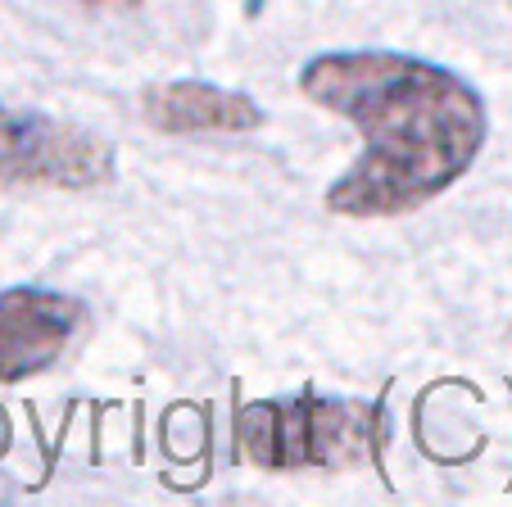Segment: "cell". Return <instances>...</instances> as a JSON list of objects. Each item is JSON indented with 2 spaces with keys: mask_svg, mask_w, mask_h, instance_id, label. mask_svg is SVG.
<instances>
[{
  "mask_svg": "<svg viewBox=\"0 0 512 507\" xmlns=\"http://www.w3.org/2000/svg\"><path fill=\"white\" fill-rule=\"evenodd\" d=\"M82 322H87V304L64 290H0V385H19L37 372H50L73 349Z\"/></svg>",
  "mask_w": 512,
  "mask_h": 507,
  "instance_id": "obj_4",
  "label": "cell"
},
{
  "mask_svg": "<svg viewBox=\"0 0 512 507\" xmlns=\"http://www.w3.org/2000/svg\"><path fill=\"white\" fill-rule=\"evenodd\" d=\"M118 154L78 123L0 105V186L14 191H96L114 177Z\"/></svg>",
  "mask_w": 512,
  "mask_h": 507,
  "instance_id": "obj_3",
  "label": "cell"
},
{
  "mask_svg": "<svg viewBox=\"0 0 512 507\" xmlns=\"http://www.w3.org/2000/svg\"><path fill=\"white\" fill-rule=\"evenodd\" d=\"M241 453L263 471H304V467H363L386 449V417L377 403L295 394V399L245 403L236 417Z\"/></svg>",
  "mask_w": 512,
  "mask_h": 507,
  "instance_id": "obj_2",
  "label": "cell"
},
{
  "mask_svg": "<svg viewBox=\"0 0 512 507\" xmlns=\"http://www.w3.org/2000/svg\"><path fill=\"white\" fill-rule=\"evenodd\" d=\"M87 5H136V0H87Z\"/></svg>",
  "mask_w": 512,
  "mask_h": 507,
  "instance_id": "obj_6",
  "label": "cell"
},
{
  "mask_svg": "<svg viewBox=\"0 0 512 507\" xmlns=\"http://www.w3.org/2000/svg\"><path fill=\"white\" fill-rule=\"evenodd\" d=\"M295 87L363 136V154L322 195L340 218L426 209L472 173L490 136L485 100L467 77L399 50H327L300 68Z\"/></svg>",
  "mask_w": 512,
  "mask_h": 507,
  "instance_id": "obj_1",
  "label": "cell"
},
{
  "mask_svg": "<svg viewBox=\"0 0 512 507\" xmlns=\"http://www.w3.org/2000/svg\"><path fill=\"white\" fill-rule=\"evenodd\" d=\"M141 114L164 136H245L268 123L245 91L213 82H159L141 96Z\"/></svg>",
  "mask_w": 512,
  "mask_h": 507,
  "instance_id": "obj_5",
  "label": "cell"
}]
</instances>
